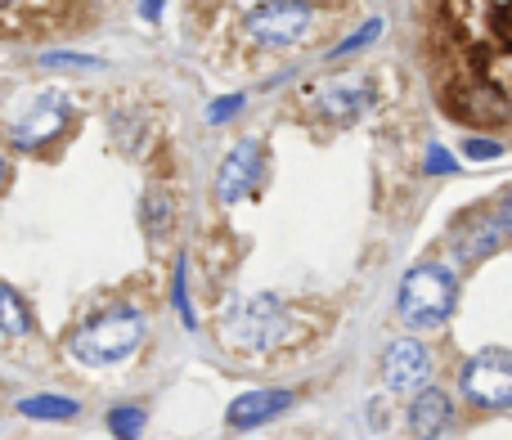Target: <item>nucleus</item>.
<instances>
[{
    "instance_id": "1",
    "label": "nucleus",
    "mask_w": 512,
    "mask_h": 440,
    "mask_svg": "<svg viewBox=\"0 0 512 440\" xmlns=\"http://www.w3.org/2000/svg\"><path fill=\"white\" fill-rule=\"evenodd\" d=\"M418 54L441 113L512 144V0L418 5Z\"/></svg>"
},
{
    "instance_id": "2",
    "label": "nucleus",
    "mask_w": 512,
    "mask_h": 440,
    "mask_svg": "<svg viewBox=\"0 0 512 440\" xmlns=\"http://www.w3.org/2000/svg\"><path fill=\"white\" fill-rule=\"evenodd\" d=\"M221 18H230L234 27V54H239V68H261L274 54L283 50H301L324 32V18H337V5H225L216 9Z\"/></svg>"
},
{
    "instance_id": "3",
    "label": "nucleus",
    "mask_w": 512,
    "mask_h": 440,
    "mask_svg": "<svg viewBox=\"0 0 512 440\" xmlns=\"http://www.w3.org/2000/svg\"><path fill=\"white\" fill-rule=\"evenodd\" d=\"M140 333H144L140 315H131V310H113V315L90 319V324L72 337V355H77L81 364H113V360H122V355L135 351Z\"/></svg>"
},
{
    "instance_id": "4",
    "label": "nucleus",
    "mask_w": 512,
    "mask_h": 440,
    "mask_svg": "<svg viewBox=\"0 0 512 440\" xmlns=\"http://www.w3.org/2000/svg\"><path fill=\"white\" fill-rule=\"evenodd\" d=\"M454 306V283L445 270H414L400 288V315L409 319L414 328H436Z\"/></svg>"
},
{
    "instance_id": "5",
    "label": "nucleus",
    "mask_w": 512,
    "mask_h": 440,
    "mask_svg": "<svg viewBox=\"0 0 512 440\" xmlns=\"http://www.w3.org/2000/svg\"><path fill=\"white\" fill-rule=\"evenodd\" d=\"M463 387H468V396L477 400V405H508L512 400V360L499 351L481 355V360L468 364Z\"/></svg>"
},
{
    "instance_id": "6",
    "label": "nucleus",
    "mask_w": 512,
    "mask_h": 440,
    "mask_svg": "<svg viewBox=\"0 0 512 440\" xmlns=\"http://www.w3.org/2000/svg\"><path fill=\"white\" fill-rule=\"evenodd\" d=\"M63 122H68V99H63V95H45V99H36V108L23 117V122H14L9 140H14L18 149H36L41 140L59 135Z\"/></svg>"
},
{
    "instance_id": "7",
    "label": "nucleus",
    "mask_w": 512,
    "mask_h": 440,
    "mask_svg": "<svg viewBox=\"0 0 512 440\" xmlns=\"http://www.w3.org/2000/svg\"><path fill=\"white\" fill-rule=\"evenodd\" d=\"M256 171H261V144H256V140H243L239 149L225 158L221 180H216V198H221V203H234V198H243V194L252 189Z\"/></svg>"
},
{
    "instance_id": "8",
    "label": "nucleus",
    "mask_w": 512,
    "mask_h": 440,
    "mask_svg": "<svg viewBox=\"0 0 512 440\" xmlns=\"http://www.w3.org/2000/svg\"><path fill=\"white\" fill-rule=\"evenodd\" d=\"M427 378V351L418 342H396L382 360V382L391 391H414Z\"/></svg>"
},
{
    "instance_id": "9",
    "label": "nucleus",
    "mask_w": 512,
    "mask_h": 440,
    "mask_svg": "<svg viewBox=\"0 0 512 440\" xmlns=\"http://www.w3.org/2000/svg\"><path fill=\"white\" fill-rule=\"evenodd\" d=\"M450 418H454V405H450V396L445 391H436V387H427L423 396L414 400V409H409V423H414V432L423 436V440H436L450 427Z\"/></svg>"
},
{
    "instance_id": "10",
    "label": "nucleus",
    "mask_w": 512,
    "mask_h": 440,
    "mask_svg": "<svg viewBox=\"0 0 512 440\" xmlns=\"http://www.w3.org/2000/svg\"><path fill=\"white\" fill-rule=\"evenodd\" d=\"M279 409H288V396H283V391H252V396H243L230 405V423L256 427V423H270Z\"/></svg>"
},
{
    "instance_id": "11",
    "label": "nucleus",
    "mask_w": 512,
    "mask_h": 440,
    "mask_svg": "<svg viewBox=\"0 0 512 440\" xmlns=\"http://www.w3.org/2000/svg\"><path fill=\"white\" fill-rule=\"evenodd\" d=\"M32 328V319H27V306L18 301V292L9 288V283H0V333L18 337Z\"/></svg>"
},
{
    "instance_id": "12",
    "label": "nucleus",
    "mask_w": 512,
    "mask_h": 440,
    "mask_svg": "<svg viewBox=\"0 0 512 440\" xmlns=\"http://www.w3.org/2000/svg\"><path fill=\"white\" fill-rule=\"evenodd\" d=\"M23 409L27 418H72L77 414V405H72V400H50V396H41V400H23Z\"/></svg>"
},
{
    "instance_id": "13",
    "label": "nucleus",
    "mask_w": 512,
    "mask_h": 440,
    "mask_svg": "<svg viewBox=\"0 0 512 440\" xmlns=\"http://www.w3.org/2000/svg\"><path fill=\"white\" fill-rule=\"evenodd\" d=\"M140 409H117V414H113V432L117 436H126V440H131L135 432H140Z\"/></svg>"
},
{
    "instance_id": "14",
    "label": "nucleus",
    "mask_w": 512,
    "mask_h": 440,
    "mask_svg": "<svg viewBox=\"0 0 512 440\" xmlns=\"http://www.w3.org/2000/svg\"><path fill=\"white\" fill-rule=\"evenodd\" d=\"M504 229H508V238H512V198L504 203Z\"/></svg>"
},
{
    "instance_id": "15",
    "label": "nucleus",
    "mask_w": 512,
    "mask_h": 440,
    "mask_svg": "<svg viewBox=\"0 0 512 440\" xmlns=\"http://www.w3.org/2000/svg\"><path fill=\"white\" fill-rule=\"evenodd\" d=\"M5 180H9V162L0 158V189H5Z\"/></svg>"
}]
</instances>
